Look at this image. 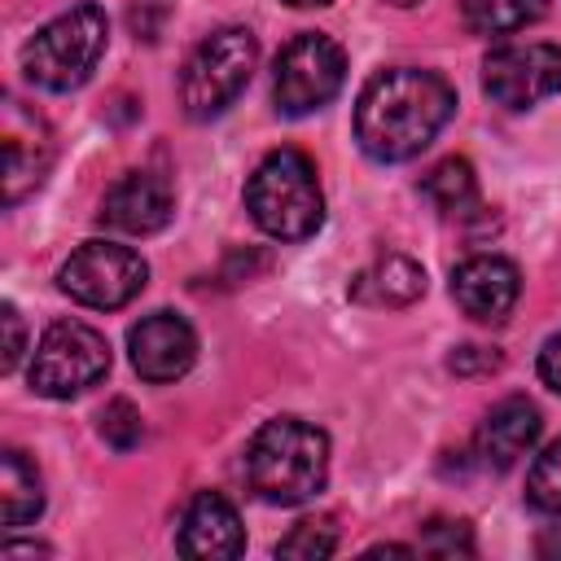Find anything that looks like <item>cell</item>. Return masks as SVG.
<instances>
[{
  "label": "cell",
  "mask_w": 561,
  "mask_h": 561,
  "mask_svg": "<svg viewBox=\"0 0 561 561\" xmlns=\"http://www.w3.org/2000/svg\"><path fill=\"white\" fill-rule=\"evenodd\" d=\"M101 438H105L114 451H131V447L145 438L140 412H136L127 399H110L105 412H101Z\"/></svg>",
  "instance_id": "cell-23"
},
{
  "label": "cell",
  "mask_w": 561,
  "mask_h": 561,
  "mask_svg": "<svg viewBox=\"0 0 561 561\" xmlns=\"http://www.w3.org/2000/svg\"><path fill=\"white\" fill-rule=\"evenodd\" d=\"M175 215V193L167 184V175L158 171H127L101 202V224L118 228L127 237H149L162 232Z\"/></svg>",
  "instance_id": "cell-12"
},
{
  "label": "cell",
  "mask_w": 561,
  "mask_h": 561,
  "mask_svg": "<svg viewBox=\"0 0 561 561\" xmlns=\"http://www.w3.org/2000/svg\"><path fill=\"white\" fill-rule=\"evenodd\" d=\"M105 39H110V22H105V9L96 4H75L66 13H57L53 22H44L26 48H22V70L35 88H48V92H70L79 88L101 53H105Z\"/></svg>",
  "instance_id": "cell-4"
},
{
  "label": "cell",
  "mask_w": 561,
  "mask_h": 561,
  "mask_svg": "<svg viewBox=\"0 0 561 561\" xmlns=\"http://www.w3.org/2000/svg\"><path fill=\"white\" fill-rule=\"evenodd\" d=\"M0 320H4V355H0V368L13 373L18 359H22V351H26V329H22V316H18L13 302L0 307Z\"/></svg>",
  "instance_id": "cell-25"
},
{
  "label": "cell",
  "mask_w": 561,
  "mask_h": 561,
  "mask_svg": "<svg viewBox=\"0 0 561 561\" xmlns=\"http://www.w3.org/2000/svg\"><path fill=\"white\" fill-rule=\"evenodd\" d=\"M421 552L430 557H469L473 552V530L469 522H451V517H434L421 526Z\"/></svg>",
  "instance_id": "cell-22"
},
{
  "label": "cell",
  "mask_w": 561,
  "mask_h": 561,
  "mask_svg": "<svg viewBox=\"0 0 561 561\" xmlns=\"http://www.w3.org/2000/svg\"><path fill=\"white\" fill-rule=\"evenodd\" d=\"M526 500H530V508L561 517V438H552L535 456V465L526 473Z\"/></svg>",
  "instance_id": "cell-20"
},
{
  "label": "cell",
  "mask_w": 561,
  "mask_h": 561,
  "mask_svg": "<svg viewBox=\"0 0 561 561\" xmlns=\"http://www.w3.org/2000/svg\"><path fill=\"white\" fill-rule=\"evenodd\" d=\"M421 193L443 210V215H465L478 202V175L465 158H443L425 171Z\"/></svg>",
  "instance_id": "cell-18"
},
{
  "label": "cell",
  "mask_w": 561,
  "mask_h": 561,
  "mask_svg": "<svg viewBox=\"0 0 561 561\" xmlns=\"http://www.w3.org/2000/svg\"><path fill=\"white\" fill-rule=\"evenodd\" d=\"M285 4H294V9H316V4H329V0H285Z\"/></svg>",
  "instance_id": "cell-28"
},
{
  "label": "cell",
  "mask_w": 561,
  "mask_h": 561,
  "mask_svg": "<svg viewBox=\"0 0 561 561\" xmlns=\"http://www.w3.org/2000/svg\"><path fill=\"white\" fill-rule=\"evenodd\" d=\"M386 4H394V9H412V4H421V0H386Z\"/></svg>",
  "instance_id": "cell-29"
},
{
  "label": "cell",
  "mask_w": 561,
  "mask_h": 561,
  "mask_svg": "<svg viewBox=\"0 0 561 561\" xmlns=\"http://www.w3.org/2000/svg\"><path fill=\"white\" fill-rule=\"evenodd\" d=\"M167 13H171V0H131V9H127V22H131V31H136V39H158L162 35V22H167Z\"/></svg>",
  "instance_id": "cell-24"
},
{
  "label": "cell",
  "mask_w": 561,
  "mask_h": 561,
  "mask_svg": "<svg viewBox=\"0 0 561 561\" xmlns=\"http://www.w3.org/2000/svg\"><path fill=\"white\" fill-rule=\"evenodd\" d=\"M425 294V272L408 254H381L351 280V298L364 307H408Z\"/></svg>",
  "instance_id": "cell-16"
},
{
  "label": "cell",
  "mask_w": 561,
  "mask_h": 561,
  "mask_svg": "<svg viewBox=\"0 0 561 561\" xmlns=\"http://www.w3.org/2000/svg\"><path fill=\"white\" fill-rule=\"evenodd\" d=\"M48 162H53V145L44 127L35 123L26 136L18 118V101H9L4 105V206H18L31 188H39Z\"/></svg>",
  "instance_id": "cell-15"
},
{
  "label": "cell",
  "mask_w": 561,
  "mask_h": 561,
  "mask_svg": "<svg viewBox=\"0 0 561 561\" xmlns=\"http://www.w3.org/2000/svg\"><path fill=\"white\" fill-rule=\"evenodd\" d=\"M175 548L184 557H202V561H232L245 548V526L219 491H197L180 517Z\"/></svg>",
  "instance_id": "cell-13"
},
{
  "label": "cell",
  "mask_w": 561,
  "mask_h": 561,
  "mask_svg": "<svg viewBox=\"0 0 561 561\" xmlns=\"http://www.w3.org/2000/svg\"><path fill=\"white\" fill-rule=\"evenodd\" d=\"M39 508H44V486H39L35 465L9 447L0 456V522L13 530V526L35 522Z\"/></svg>",
  "instance_id": "cell-17"
},
{
  "label": "cell",
  "mask_w": 561,
  "mask_h": 561,
  "mask_svg": "<svg viewBox=\"0 0 561 561\" xmlns=\"http://www.w3.org/2000/svg\"><path fill=\"white\" fill-rule=\"evenodd\" d=\"M543 13V0H460V18L473 35H508L530 26Z\"/></svg>",
  "instance_id": "cell-19"
},
{
  "label": "cell",
  "mask_w": 561,
  "mask_h": 561,
  "mask_svg": "<svg viewBox=\"0 0 561 561\" xmlns=\"http://www.w3.org/2000/svg\"><path fill=\"white\" fill-rule=\"evenodd\" d=\"M539 552H543V557H561V530L543 535V539H539Z\"/></svg>",
  "instance_id": "cell-27"
},
{
  "label": "cell",
  "mask_w": 561,
  "mask_h": 561,
  "mask_svg": "<svg viewBox=\"0 0 561 561\" xmlns=\"http://www.w3.org/2000/svg\"><path fill=\"white\" fill-rule=\"evenodd\" d=\"M456 307L478 324H504L522 298V276L500 254H473L451 272Z\"/></svg>",
  "instance_id": "cell-11"
},
{
  "label": "cell",
  "mask_w": 561,
  "mask_h": 561,
  "mask_svg": "<svg viewBox=\"0 0 561 561\" xmlns=\"http://www.w3.org/2000/svg\"><path fill=\"white\" fill-rule=\"evenodd\" d=\"M145 280H149V263L118 241H83L57 272L61 294L96 311L127 307L145 289Z\"/></svg>",
  "instance_id": "cell-8"
},
{
  "label": "cell",
  "mask_w": 561,
  "mask_h": 561,
  "mask_svg": "<svg viewBox=\"0 0 561 561\" xmlns=\"http://www.w3.org/2000/svg\"><path fill=\"white\" fill-rule=\"evenodd\" d=\"M539 430H543L539 408L530 399H522V394H508L478 425V438H473L478 460L491 465V469H513L539 443Z\"/></svg>",
  "instance_id": "cell-14"
},
{
  "label": "cell",
  "mask_w": 561,
  "mask_h": 561,
  "mask_svg": "<svg viewBox=\"0 0 561 561\" xmlns=\"http://www.w3.org/2000/svg\"><path fill=\"white\" fill-rule=\"evenodd\" d=\"M346 79V53L337 39L320 35V31H302L294 35L280 57H276V75H272V96L280 114H311L320 105H329L342 92Z\"/></svg>",
  "instance_id": "cell-7"
},
{
  "label": "cell",
  "mask_w": 561,
  "mask_h": 561,
  "mask_svg": "<svg viewBox=\"0 0 561 561\" xmlns=\"http://www.w3.org/2000/svg\"><path fill=\"white\" fill-rule=\"evenodd\" d=\"M451 110L456 92L443 75L390 66L373 75L355 101V140L377 162H408L447 127Z\"/></svg>",
  "instance_id": "cell-1"
},
{
  "label": "cell",
  "mask_w": 561,
  "mask_h": 561,
  "mask_svg": "<svg viewBox=\"0 0 561 561\" xmlns=\"http://www.w3.org/2000/svg\"><path fill=\"white\" fill-rule=\"evenodd\" d=\"M539 377H543L548 390L561 394V333L543 342V351H539Z\"/></svg>",
  "instance_id": "cell-26"
},
{
  "label": "cell",
  "mask_w": 561,
  "mask_h": 561,
  "mask_svg": "<svg viewBox=\"0 0 561 561\" xmlns=\"http://www.w3.org/2000/svg\"><path fill=\"white\" fill-rule=\"evenodd\" d=\"M337 548V530L329 517H302L280 543H276V557H294V561H320Z\"/></svg>",
  "instance_id": "cell-21"
},
{
  "label": "cell",
  "mask_w": 561,
  "mask_h": 561,
  "mask_svg": "<svg viewBox=\"0 0 561 561\" xmlns=\"http://www.w3.org/2000/svg\"><path fill=\"white\" fill-rule=\"evenodd\" d=\"M250 219L276 241H302L324 224V193L302 149H272L245 180Z\"/></svg>",
  "instance_id": "cell-3"
},
{
  "label": "cell",
  "mask_w": 561,
  "mask_h": 561,
  "mask_svg": "<svg viewBox=\"0 0 561 561\" xmlns=\"http://www.w3.org/2000/svg\"><path fill=\"white\" fill-rule=\"evenodd\" d=\"M482 88L504 110H530L561 92V48L557 44H504L482 61Z\"/></svg>",
  "instance_id": "cell-9"
},
{
  "label": "cell",
  "mask_w": 561,
  "mask_h": 561,
  "mask_svg": "<svg viewBox=\"0 0 561 561\" xmlns=\"http://www.w3.org/2000/svg\"><path fill=\"white\" fill-rule=\"evenodd\" d=\"M329 478V434L298 421L272 416L254 430L245 447V482L259 500L294 508L324 491Z\"/></svg>",
  "instance_id": "cell-2"
},
{
  "label": "cell",
  "mask_w": 561,
  "mask_h": 561,
  "mask_svg": "<svg viewBox=\"0 0 561 561\" xmlns=\"http://www.w3.org/2000/svg\"><path fill=\"white\" fill-rule=\"evenodd\" d=\"M259 66V44L245 26H219L210 31L184 61V75H180V105L188 118L206 123L215 114H224L241 88L250 83Z\"/></svg>",
  "instance_id": "cell-5"
},
{
  "label": "cell",
  "mask_w": 561,
  "mask_h": 561,
  "mask_svg": "<svg viewBox=\"0 0 561 561\" xmlns=\"http://www.w3.org/2000/svg\"><path fill=\"white\" fill-rule=\"evenodd\" d=\"M110 373V342L83 320H57L44 329L31 355V390L44 399H75Z\"/></svg>",
  "instance_id": "cell-6"
},
{
  "label": "cell",
  "mask_w": 561,
  "mask_h": 561,
  "mask_svg": "<svg viewBox=\"0 0 561 561\" xmlns=\"http://www.w3.org/2000/svg\"><path fill=\"white\" fill-rule=\"evenodd\" d=\"M127 351H131V368L145 381L162 386V381H175V377H184L193 368V359H197V333H193V324L184 316L153 311L140 324H131Z\"/></svg>",
  "instance_id": "cell-10"
}]
</instances>
